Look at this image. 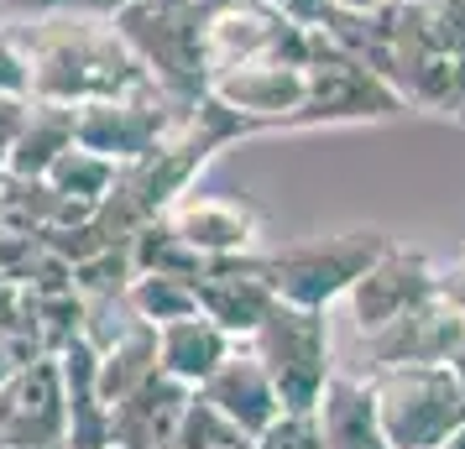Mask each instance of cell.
Segmentation results:
<instances>
[{
  "instance_id": "obj_12",
  "label": "cell",
  "mask_w": 465,
  "mask_h": 449,
  "mask_svg": "<svg viewBox=\"0 0 465 449\" xmlns=\"http://www.w3.org/2000/svg\"><path fill=\"white\" fill-rule=\"evenodd\" d=\"M178 236L189 240L204 261L214 257H246L256 246V210L241 204V199H225V193H178L168 210H163Z\"/></svg>"
},
{
  "instance_id": "obj_13",
  "label": "cell",
  "mask_w": 465,
  "mask_h": 449,
  "mask_svg": "<svg viewBox=\"0 0 465 449\" xmlns=\"http://www.w3.org/2000/svg\"><path fill=\"white\" fill-rule=\"evenodd\" d=\"M193 392H199V386L178 382L168 371L147 376L136 392H126L121 403L110 407V439L126 444V449H173Z\"/></svg>"
},
{
  "instance_id": "obj_27",
  "label": "cell",
  "mask_w": 465,
  "mask_h": 449,
  "mask_svg": "<svg viewBox=\"0 0 465 449\" xmlns=\"http://www.w3.org/2000/svg\"><path fill=\"white\" fill-rule=\"evenodd\" d=\"M26 115H32V94H0V162L11 157L16 136H22Z\"/></svg>"
},
{
  "instance_id": "obj_33",
  "label": "cell",
  "mask_w": 465,
  "mask_h": 449,
  "mask_svg": "<svg viewBox=\"0 0 465 449\" xmlns=\"http://www.w3.org/2000/svg\"><path fill=\"white\" fill-rule=\"evenodd\" d=\"M5 418H11V382L0 386V428H5Z\"/></svg>"
},
{
  "instance_id": "obj_5",
  "label": "cell",
  "mask_w": 465,
  "mask_h": 449,
  "mask_svg": "<svg viewBox=\"0 0 465 449\" xmlns=\"http://www.w3.org/2000/svg\"><path fill=\"white\" fill-rule=\"evenodd\" d=\"M377 424L392 449H440L465 424V392L450 366H392L371 371Z\"/></svg>"
},
{
  "instance_id": "obj_20",
  "label": "cell",
  "mask_w": 465,
  "mask_h": 449,
  "mask_svg": "<svg viewBox=\"0 0 465 449\" xmlns=\"http://www.w3.org/2000/svg\"><path fill=\"white\" fill-rule=\"evenodd\" d=\"M79 329H84V298L79 293H32L26 288V335L47 356H58L68 340H79Z\"/></svg>"
},
{
  "instance_id": "obj_8",
  "label": "cell",
  "mask_w": 465,
  "mask_h": 449,
  "mask_svg": "<svg viewBox=\"0 0 465 449\" xmlns=\"http://www.w3.org/2000/svg\"><path fill=\"white\" fill-rule=\"evenodd\" d=\"M434 293H444L440 288V267H434L429 257H419V251L387 246V251H381V257L356 278V288L345 293V303H351L356 329L361 335H371V329H381V324L402 319L408 308L429 303Z\"/></svg>"
},
{
  "instance_id": "obj_1",
  "label": "cell",
  "mask_w": 465,
  "mask_h": 449,
  "mask_svg": "<svg viewBox=\"0 0 465 449\" xmlns=\"http://www.w3.org/2000/svg\"><path fill=\"white\" fill-rule=\"evenodd\" d=\"M5 32L26 63V94L53 100V105H84V100H115L152 89L142 58L115 32V16L89 11V5H47L22 22L5 16Z\"/></svg>"
},
{
  "instance_id": "obj_32",
  "label": "cell",
  "mask_w": 465,
  "mask_h": 449,
  "mask_svg": "<svg viewBox=\"0 0 465 449\" xmlns=\"http://www.w3.org/2000/svg\"><path fill=\"white\" fill-rule=\"evenodd\" d=\"M440 449H465V424H455V428H450V439H444Z\"/></svg>"
},
{
  "instance_id": "obj_11",
  "label": "cell",
  "mask_w": 465,
  "mask_h": 449,
  "mask_svg": "<svg viewBox=\"0 0 465 449\" xmlns=\"http://www.w3.org/2000/svg\"><path fill=\"white\" fill-rule=\"evenodd\" d=\"M0 449H68V403L58 356L32 361L11 382V418L0 428Z\"/></svg>"
},
{
  "instance_id": "obj_34",
  "label": "cell",
  "mask_w": 465,
  "mask_h": 449,
  "mask_svg": "<svg viewBox=\"0 0 465 449\" xmlns=\"http://www.w3.org/2000/svg\"><path fill=\"white\" fill-rule=\"evenodd\" d=\"M105 449H126V444H115V439H110V444H105Z\"/></svg>"
},
{
  "instance_id": "obj_17",
  "label": "cell",
  "mask_w": 465,
  "mask_h": 449,
  "mask_svg": "<svg viewBox=\"0 0 465 449\" xmlns=\"http://www.w3.org/2000/svg\"><path fill=\"white\" fill-rule=\"evenodd\" d=\"M74 147V105H53V100H32V115H26L22 136L11 157L0 162L5 178H47V168Z\"/></svg>"
},
{
  "instance_id": "obj_14",
  "label": "cell",
  "mask_w": 465,
  "mask_h": 449,
  "mask_svg": "<svg viewBox=\"0 0 465 449\" xmlns=\"http://www.w3.org/2000/svg\"><path fill=\"white\" fill-rule=\"evenodd\" d=\"M199 392H204V397H210V403L220 407L241 434H252V439L272 424L277 413H282V397H277L267 366L252 356V345H235L231 356L220 361V371H214Z\"/></svg>"
},
{
  "instance_id": "obj_10",
  "label": "cell",
  "mask_w": 465,
  "mask_h": 449,
  "mask_svg": "<svg viewBox=\"0 0 465 449\" xmlns=\"http://www.w3.org/2000/svg\"><path fill=\"white\" fill-rule=\"evenodd\" d=\"M210 94L252 126H298L309 100V68L298 63H241L210 79Z\"/></svg>"
},
{
  "instance_id": "obj_9",
  "label": "cell",
  "mask_w": 465,
  "mask_h": 449,
  "mask_svg": "<svg viewBox=\"0 0 465 449\" xmlns=\"http://www.w3.org/2000/svg\"><path fill=\"white\" fill-rule=\"evenodd\" d=\"M193 298H199V314H210L225 335L235 340H252L256 324L272 314L277 288L262 272V257H214L204 261V272L193 278Z\"/></svg>"
},
{
  "instance_id": "obj_24",
  "label": "cell",
  "mask_w": 465,
  "mask_h": 449,
  "mask_svg": "<svg viewBox=\"0 0 465 449\" xmlns=\"http://www.w3.org/2000/svg\"><path fill=\"white\" fill-rule=\"evenodd\" d=\"M136 278V261H131V240L126 246H105L100 257H89L74 267V288L79 298H110V293H126Z\"/></svg>"
},
{
  "instance_id": "obj_19",
  "label": "cell",
  "mask_w": 465,
  "mask_h": 449,
  "mask_svg": "<svg viewBox=\"0 0 465 449\" xmlns=\"http://www.w3.org/2000/svg\"><path fill=\"white\" fill-rule=\"evenodd\" d=\"M131 261H136V272H168V278H189V282L204 272V257L173 230L163 214L147 220V225L131 236Z\"/></svg>"
},
{
  "instance_id": "obj_2",
  "label": "cell",
  "mask_w": 465,
  "mask_h": 449,
  "mask_svg": "<svg viewBox=\"0 0 465 449\" xmlns=\"http://www.w3.org/2000/svg\"><path fill=\"white\" fill-rule=\"evenodd\" d=\"M115 16V32L142 58L157 84L178 105H199L210 94V68H204V22L210 11L199 0H126Z\"/></svg>"
},
{
  "instance_id": "obj_35",
  "label": "cell",
  "mask_w": 465,
  "mask_h": 449,
  "mask_svg": "<svg viewBox=\"0 0 465 449\" xmlns=\"http://www.w3.org/2000/svg\"><path fill=\"white\" fill-rule=\"evenodd\" d=\"M246 449H256V444H246Z\"/></svg>"
},
{
  "instance_id": "obj_21",
  "label": "cell",
  "mask_w": 465,
  "mask_h": 449,
  "mask_svg": "<svg viewBox=\"0 0 465 449\" xmlns=\"http://www.w3.org/2000/svg\"><path fill=\"white\" fill-rule=\"evenodd\" d=\"M136 319L147 324H173V319H189L199 314V298H193V282L189 278H168V272H136L126 288Z\"/></svg>"
},
{
  "instance_id": "obj_3",
  "label": "cell",
  "mask_w": 465,
  "mask_h": 449,
  "mask_svg": "<svg viewBox=\"0 0 465 449\" xmlns=\"http://www.w3.org/2000/svg\"><path fill=\"white\" fill-rule=\"evenodd\" d=\"M392 246L387 230H335V236L293 240L282 251L262 257V272L277 288L282 303H303V308H330L335 298H345L356 278Z\"/></svg>"
},
{
  "instance_id": "obj_26",
  "label": "cell",
  "mask_w": 465,
  "mask_h": 449,
  "mask_svg": "<svg viewBox=\"0 0 465 449\" xmlns=\"http://www.w3.org/2000/svg\"><path fill=\"white\" fill-rule=\"evenodd\" d=\"M256 449H324V424H319V407L314 413H277L272 424L252 439Z\"/></svg>"
},
{
  "instance_id": "obj_15",
  "label": "cell",
  "mask_w": 465,
  "mask_h": 449,
  "mask_svg": "<svg viewBox=\"0 0 465 449\" xmlns=\"http://www.w3.org/2000/svg\"><path fill=\"white\" fill-rule=\"evenodd\" d=\"M235 345H246V340L225 335L210 314H189V319L157 324V366H163L168 376H178V382H189V386L210 382Z\"/></svg>"
},
{
  "instance_id": "obj_4",
  "label": "cell",
  "mask_w": 465,
  "mask_h": 449,
  "mask_svg": "<svg viewBox=\"0 0 465 449\" xmlns=\"http://www.w3.org/2000/svg\"><path fill=\"white\" fill-rule=\"evenodd\" d=\"M252 356L267 366L277 397L288 413H314L324 386H330V319L324 308H303V303H272V314L256 324Z\"/></svg>"
},
{
  "instance_id": "obj_18",
  "label": "cell",
  "mask_w": 465,
  "mask_h": 449,
  "mask_svg": "<svg viewBox=\"0 0 465 449\" xmlns=\"http://www.w3.org/2000/svg\"><path fill=\"white\" fill-rule=\"evenodd\" d=\"M157 371H163L157 366V324L136 319L110 350H100V397H105V407H115L126 392H136Z\"/></svg>"
},
{
  "instance_id": "obj_22",
  "label": "cell",
  "mask_w": 465,
  "mask_h": 449,
  "mask_svg": "<svg viewBox=\"0 0 465 449\" xmlns=\"http://www.w3.org/2000/svg\"><path fill=\"white\" fill-rule=\"evenodd\" d=\"M115 172H121V168H115L110 157H100V151H89V147H79V142H74V147H68L53 168H47V183H53L58 193H68V199L100 204V199L115 189Z\"/></svg>"
},
{
  "instance_id": "obj_29",
  "label": "cell",
  "mask_w": 465,
  "mask_h": 449,
  "mask_svg": "<svg viewBox=\"0 0 465 449\" xmlns=\"http://www.w3.org/2000/svg\"><path fill=\"white\" fill-rule=\"evenodd\" d=\"M0 94H26V63L5 32V16H0Z\"/></svg>"
},
{
  "instance_id": "obj_25",
  "label": "cell",
  "mask_w": 465,
  "mask_h": 449,
  "mask_svg": "<svg viewBox=\"0 0 465 449\" xmlns=\"http://www.w3.org/2000/svg\"><path fill=\"white\" fill-rule=\"evenodd\" d=\"M131 324H136L131 298H126V293H110V298H84V329H79V335H84L94 350H110Z\"/></svg>"
},
{
  "instance_id": "obj_6",
  "label": "cell",
  "mask_w": 465,
  "mask_h": 449,
  "mask_svg": "<svg viewBox=\"0 0 465 449\" xmlns=\"http://www.w3.org/2000/svg\"><path fill=\"white\" fill-rule=\"evenodd\" d=\"M408 100L381 79L377 68L351 58L335 37H324L309 26V100L298 126H330V121H381V115H402Z\"/></svg>"
},
{
  "instance_id": "obj_30",
  "label": "cell",
  "mask_w": 465,
  "mask_h": 449,
  "mask_svg": "<svg viewBox=\"0 0 465 449\" xmlns=\"http://www.w3.org/2000/svg\"><path fill=\"white\" fill-rule=\"evenodd\" d=\"M16 376H22V371H16V361H11V356H5V345H0V386L16 382Z\"/></svg>"
},
{
  "instance_id": "obj_28",
  "label": "cell",
  "mask_w": 465,
  "mask_h": 449,
  "mask_svg": "<svg viewBox=\"0 0 465 449\" xmlns=\"http://www.w3.org/2000/svg\"><path fill=\"white\" fill-rule=\"evenodd\" d=\"M5 335H26V288L0 278V340Z\"/></svg>"
},
{
  "instance_id": "obj_16",
  "label": "cell",
  "mask_w": 465,
  "mask_h": 449,
  "mask_svg": "<svg viewBox=\"0 0 465 449\" xmlns=\"http://www.w3.org/2000/svg\"><path fill=\"white\" fill-rule=\"evenodd\" d=\"M319 424H324V449H392L377 424L371 382L356 376H330L319 397Z\"/></svg>"
},
{
  "instance_id": "obj_7",
  "label": "cell",
  "mask_w": 465,
  "mask_h": 449,
  "mask_svg": "<svg viewBox=\"0 0 465 449\" xmlns=\"http://www.w3.org/2000/svg\"><path fill=\"white\" fill-rule=\"evenodd\" d=\"M361 345H366V366L371 371H392V366H450V356L465 345V308L455 298L434 293L429 303L408 308L402 319L361 335Z\"/></svg>"
},
{
  "instance_id": "obj_23",
  "label": "cell",
  "mask_w": 465,
  "mask_h": 449,
  "mask_svg": "<svg viewBox=\"0 0 465 449\" xmlns=\"http://www.w3.org/2000/svg\"><path fill=\"white\" fill-rule=\"evenodd\" d=\"M246 444H252V434H241V428H235L231 418L204 397V392H193L189 413H183V424H178V444L173 449H246Z\"/></svg>"
},
{
  "instance_id": "obj_31",
  "label": "cell",
  "mask_w": 465,
  "mask_h": 449,
  "mask_svg": "<svg viewBox=\"0 0 465 449\" xmlns=\"http://www.w3.org/2000/svg\"><path fill=\"white\" fill-rule=\"evenodd\" d=\"M450 371H455V382H460V392H465V345L450 356Z\"/></svg>"
}]
</instances>
